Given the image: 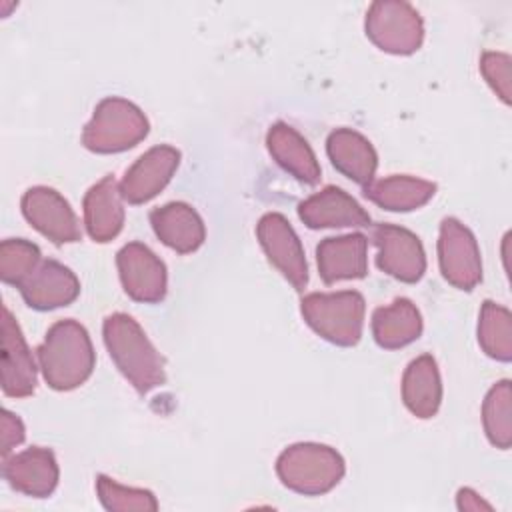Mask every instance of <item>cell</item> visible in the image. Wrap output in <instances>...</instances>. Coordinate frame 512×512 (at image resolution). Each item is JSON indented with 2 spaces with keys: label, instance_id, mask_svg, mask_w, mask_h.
<instances>
[{
  "label": "cell",
  "instance_id": "cell-1",
  "mask_svg": "<svg viewBox=\"0 0 512 512\" xmlns=\"http://www.w3.org/2000/svg\"><path fill=\"white\" fill-rule=\"evenodd\" d=\"M102 334L114 364L140 394L166 382L162 356L132 316L124 312L106 316Z\"/></svg>",
  "mask_w": 512,
  "mask_h": 512
},
{
  "label": "cell",
  "instance_id": "cell-2",
  "mask_svg": "<svg viewBox=\"0 0 512 512\" xmlns=\"http://www.w3.org/2000/svg\"><path fill=\"white\" fill-rule=\"evenodd\" d=\"M38 360L50 388L72 390L90 378L96 356L86 328L76 320H60L38 346Z\"/></svg>",
  "mask_w": 512,
  "mask_h": 512
},
{
  "label": "cell",
  "instance_id": "cell-3",
  "mask_svg": "<svg viewBox=\"0 0 512 512\" xmlns=\"http://www.w3.org/2000/svg\"><path fill=\"white\" fill-rule=\"evenodd\" d=\"M282 484L304 496L330 492L344 476V458L326 444L298 442L282 450L276 460Z\"/></svg>",
  "mask_w": 512,
  "mask_h": 512
},
{
  "label": "cell",
  "instance_id": "cell-4",
  "mask_svg": "<svg viewBox=\"0 0 512 512\" xmlns=\"http://www.w3.org/2000/svg\"><path fill=\"white\" fill-rule=\"evenodd\" d=\"M148 118L126 98L110 96L98 102L90 122L84 126L82 144L96 154L124 152L148 134Z\"/></svg>",
  "mask_w": 512,
  "mask_h": 512
},
{
  "label": "cell",
  "instance_id": "cell-5",
  "mask_svg": "<svg viewBox=\"0 0 512 512\" xmlns=\"http://www.w3.org/2000/svg\"><path fill=\"white\" fill-rule=\"evenodd\" d=\"M306 324L324 340L336 346H354L362 336L364 298L356 290L332 294L312 292L300 302Z\"/></svg>",
  "mask_w": 512,
  "mask_h": 512
},
{
  "label": "cell",
  "instance_id": "cell-6",
  "mask_svg": "<svg viewBox=\"0 0 512 512\" xmlns=\"http://www.w3.org/2000/svg\"><path fill=\"white\" fill-rule=\"evenodd\" d=\"M366 36L384 52L412 54L422 46L424 22L414 6L402 0L372 2L366 12Z\"/></svg>",
  "mask_w": 512,
  "mask_h": 512
},
{
  "label": "cell",
  "instance_id": "cell-7",
  "mask_svg": "<svg viewBox=\"0 0 512 512\" xmlns=\"http://www.w3.org/2000/svg\"><path fill=\"white\" fill-rule=\"evenodd\" d=\"M438 262L442 276L460 290H472L482 280L478 242L456 218H444L440 224Z\"/></svg>",
  "mask_w": 512,
  "mask_h": 512
},
{
  "label": "cell",
  "instance_id": "cell-8",
  "mask_svg": "<svg viewBox=\"0 0 512 512\" xmlns=\"http://www.w3.org/2000/svg\"><path fill=\"white\" fill-rule=\"evenodd\" d=\"M256 236L268 260L298 292H302L308 284V264L300 238L290 222L278 212H268L258 220Z\"/></svg>",
  "mask_w": 512,
  "mask_h": 512
},
{
  "label": "cell",
  "instance_id": "cell-9",
  "mask_svg": "<svg viewBox=\"0 0 512 512\" xmlns=\"http://www.w3.org/2000/svg\"><path fill=\"white\" fill-rule=\"evenodd\" d=\"M24 218L54 244L78 242L82 238L78 218L68 200L48 186H32L22 196Z\"/></svg>",
  "mask_w": 512,
  "mask_h": 512
},
{
  "label": "cell",
  "instance_id": "cell-10",
  "mask_svg": "<svg viewBox=\"0 0 512 512\" xmlns=\"http://www.w3.org/2000/svg\"><path fill=\"white\" fill-rule=\"evenodd\" d=\"M120 282L136 302L154 304L166 296V266L142 242H128L116 254Z\"/></svg>",
  "mask_w": 512,
  "mask_h": 512
},
{
  "label": "cell",
  "instance_id": "cell-11",
  "mask_svg": "<svg viewBox=\"0 0 512 512\" xmlns=\"http://www.w3.org/2000/svg\"><path fill=\"white\" fill-rule=\"evenodd\" d=\"M372 238L378 248L376 264L382 272L408 284L422 278L426 270V254L416 234L402 226L378 224Z\"/></svg>",
  "mask_w": 512,
  "mask_h": 512
},
{
  "label": "cell",
  "instance_id": "cell-12",
  "mask_svg": "<svg viewBox=\"0 0 512 512\" xmlns=\"http://www.w3.org/2000/svg\"><path fill=\"white\" fill-rule=\"evenodd\" d=\"M180 164V152L172 146H154L144 152L124 174L120 194L130 204L152 200L172 180Z\"/></svg>",
  "mask_w": 512,
  "mask_h": 512
},
{
  "label": "cell",
  "instance_id": "cell-13",
  "mask_svg": "<svg viewBox=\"0 0 512 512\" xmlns=\"http://www.w3.org/2000/svg\"><path fill=\"white\" fill-rule=\"evenodd\" d=\"M2 390L6 396L24 398L36 390V364L12 312L2 308Z\"/></svg>",
  "mask_w": 512,
  "mask_h": 512
},
{
  "label": "cell",
  "instance_id": "cell-14",
  "mask_svg": "<svg viewBox=\"0 0 512 512\" xmlns=\"http://www.w3.org/2000/svg\"><path fill=\"white\" fill-rule=\"evenodd\" d=\"M58 464L54 452L32 446L4 458V478L8 484L26 496L46 498L58 484Z\"/></svg>",
  "mask_w": 512,
  "mask_h": 512
},
{
  "label": "cell",
  "instance_id": "cell-15",
  "mask_svg": "<svg viewBox=\"0 0 512 512\" xmlns=\"http://www.w3.org/2000/svg\"><path fill=\"white\" fill-rule=\"evenodd\" d=\"M18 288L24 302L34 310L68 306L80 294L76 274L56 260H42Z\"/></svg>",
  "mask_w": 512,
  "mask_h": 512
},
{
  "label": "cell",
  "instance_id": "cell-16",
  "mask_svg": "<svg viewBox=\"0 0 512 512\" xmlns=\"http://www.w3.org/2000/svg\"><path fill=\"white\" fill-rule=\"evenodd\" d=\"M298 216L312 230L370 224L368 212L338 186H326L302 200L298 204Z\"/></svg>",
  "mask_w": 512,
  "mask_h": 512
},
{
  "label": "cell",
  "instance_id": "cell-17",
  "mask_svg": "<svg viewBox=\"0 0 512 512\" xmlns=\"http://www.w3.org/2000/svg\"><path fill=\"white\" fill-rule=\"evenodd\" d=\"M368 240L364 234H344L324 238L316 246V262L320 278L326 284L338 280H356L368 274Z\"/></svg>",
  "mask_w": 512,
  "mask_h": 512
},
{
  "label": "cell",
  "instance_id": "cell-18",
  "mask_svg": "<svg viewBox=\"0 0 512 512\" xmlns=\"http://www.w3.org/2000/svg\"><path fill=\"white\" fill-rule=\"evenodd\" d=\"M154 234L178 254L194 252L206 238V228L198 212L186 202H168L150 212Z\"/></svg>",
  "mask_w": 512,
  "mask_h": 512
},
{
  "label": "cell",
  "instance_id": "cell-19",
  "mask_svg": "<svg viewBox=\"0 0 512 512\" xmlns=\"http://www.w3.org/2000/svg\"><path fill=\"white\" fill-rule=\"evenodd\" d=\"M326 152L338 172L348 176L360 186H368L374 180L378 156L368 138L350 128H338L330 132L326 140Z\"/></svg>",
  "mask_w": 512,
  "mask_h": 512
},
{
  "label": "cell",
  "instance_id": "cell-20",
  "mask_svg": "<svg viewBox=\"0 0 512 512\" xmlns=\"http://www.w3.org/2000/svg\"><path fill=\"white\" fill-rule=\"evenodd\" d=\"M84 224L94 242H110L124 226L120 186L114 176H104L84 196Z\"/></svg>",
  "mask_w": 512,
  "mask_h": 512
},
{
  "label": "cell",
  "instance_id": "cell-21",
  "mask_svg": "<svg viewBox=\"0 0 512 512\" xmlns=\"http://www.w3.org/2000/svg\"><path fill=\"white\" fill-rule=\"evenodd\" d=\"M266 146L272 158L288 174L304 184H316L320 180V164L310 144L286 122H276L266 134Z\"/></svg>",
  "mask_w": 512,
  "mask_h": 512
},
{
  "label": "cell",
  "instance_id": "cell-22",
  "mask_svg": "<svg viewBox=\"0 0 512 512\" xmlns=\"http://www.w3.org/2000/svg\"><path fill=\"white\" fill-rule=\"evenodd\" d=\"M402 400L418 418H432L442 402V382L438 364L430 354L414 358L402 376Z\"/></svg>",
  "mask_w": 512,
  "mask_h": 512
},
{
  "label": "cell",
  "instance_id": "cell-23",
  "mask_svg": "<svg viewBox=\"0 0 512 512\" xmlns=\"http://www.w3.org/2000/svg\"><path fill=\"white\" fill-rule=\"evenodd\" d=\"M372 334L380 348L396 350L422 334V316L408 298H396L372 314Z\"/></svg>",
  "mask_w": 512,
  "mask_h": 512
},
{
  "label": "cell",
  "instance_id": "cell-24",
  "mask_svg": "<svg viewBox=\"0 0 512 512\" xmlns=\"http://www.w3.org/2000/svg\"><path fill=\"white\" fill-rule=\"evenodd\" d=\"M436 192V184L414 176H388L364 186V196L384 210L408 212L424 206Z\"/></svg>",
  "mask_w": 512,
  "mask_h": 512
},
{
  "label": "cell",
  "instance_id": "cell-25",
  "mask_svg": "<svg viewBox=\"0 0 512 512\" xmlns=\"http://www.w3.org/2000/svg\"><path fill=\"white\" fill-rule=\"evenodd\" d=\"M478 342L482 350L500 362L512 360V314L508 308L486 300L480 308Z\"/></svg>",
  "mask_w": 512,
  "mask_h": 512
},
{
  "label": "cell",
  "instance_id": "cell-26",
  "mask_svg": "<svg viewBox=\"0 0 512 512\" xmlns=\"http://www.w3.org/2000/svg\"><path fill=\"white\" fill-rule=\"evenodd\" d=\"M482 422L488 440L496 448H510L512 444V386L510 380L496 382L482 404Z\"/></svg>",
  "mask_w": 512,
  "mask_h": 512
},
{
  "label": "cell",
  "instance_id": "cell-27",
  "mask_svg": "<svg viewBox=\"0 0 512 512\" xmlns=\"http://www.w3.org/2000/svg\"><path fill=\"white\" fill-rule=\"evenodd\" d=\"M42 262L40 248L24 238H8L0 244V278L6 284L20 286Z\"/></svg>",
  "mask_w": 512,
  "mask_h": 512
},
{
  "label": "cell",
  "instance_id": "cell-28",
  "mask_svg": "<svg viewBox=\"0 0 512 512\" xmlns=\"http://www.w3.org/2000/svg\"><path fill=\"white\" fill-rule=\"evenodd\" d=\"M96 492H98L102 506L110 512H154V510H158V500L150 490L122 486L104 474H100L96 478Z\"/></svg>",
  "mask_w": 512,
  "mask_h": 512
},
{
  "label": "cell",
  "instance_id": "cell-29",
  "mask_svg": "<svg viewBox=\"0 0 512 512\" xmlns=\"http://www.w3.org/2000/svg\"><path fill=\"white\" fill-rule=\"evenodd\" d=\"M480 70L490 88L500 96L504 104H510L512 96V60L502 52H484L480 58Z\"/></svg>",
  "mask_w": 512,
  "mask_h": 512
},
{
  "label": "cell",
  "instance_id": "cell-30",
  "mask_svg": "<svg viewBox=\"0 0 512 512\" xmlns=\"http://www.w3.org/2000/svg\"><path fill=\"white\" fill-rule=\"evenodd\" d=\"M24 436L22 420L10 410H2V458H6L14 446L22 444Z\"/></svg>",
  "mask_w": 512,
  "mask_h": 512
},
{
  "label": "cell",
  "instance_id": "cell-31",
  "mask_svg": "<svg viewBox=\"0 0 512 512\" xmlns=\"http://www.w3.org/2000/svg\"><path fill=\"white\" fill-rule=\"evenodd\" d=\"M458 508L460 510H470V512H478V510H492V506L488 502H484L474 490L470 488H460L458 496H456Z\"/></svg>",
  "mask_w": 512,
  "mask_h": 512
}]
</instances>
